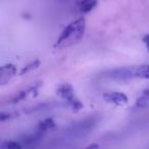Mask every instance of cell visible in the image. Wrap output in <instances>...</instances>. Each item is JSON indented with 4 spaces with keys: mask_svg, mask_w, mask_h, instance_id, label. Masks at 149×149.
<instances>
[{
    "mask_svg": "<svg viewBox=\"0 0 149 149\" xmlns=\"http://www.w3.org/2000/svg\"><path fill=\"white\" fill-rule=\"evenodd\" d=\"M2 149H26L24 144L21 141L17 140H8L2 143Z\"/></svg>",
    "mask_w": 149,
    "mask_h": 149,
    "instance_id": "obj_10",
    "label": "cell"
},
{
    "mask_svg": "<svg viewBox=\"0 0 149 149\" xmlns=\"http://www.w3.org/2000/svg\"><path fill=\"white\" fill-rule=\"evenodd\" d=\"M40 86H41V84L38 83V84H36V85L31 86V87L28 88V89L22 90V91H19L17 94H15V95L13 96V97L11 98L10 100H9V102H10V103H17V102L25 100L26 98L29 97V96L37 95L38 90H39Z\"/></svg>",
    "mask_w": 149,
    "mask_h": 149,
    "instance_id": "obj_6",
    "label": "cell"
},
{
    "mask_svg": "<svg viewBox=\"0 0 149 149\" xmlns=\"http://www.w3.org/2000/svg\"><path fill=\"white\" fill-rule=\"evenodd\" d=\"M56 94L61 99H63L66 102V104L74 111L81 110L83 108V103L77 97V95L74 93V88H72V86L70 84H61L57 88V90H56Z\"/></svg>",
    "mask_w": 149,
    "mask_h": 149,
    "instance_id": "obj_3",
    "label": "cell"
},
{
    "mask_svg": "<svg viewBox=\"0 0 149 149\" xmlns=\"http://www.w3.org/2000/svg\"><path fill=\"white\" fill-rule=\"evenodd\" d=\"M98 4V0H81L79 3V9L83 13L92 11Z\"/></svg>",
    "mask_w": 149,
    "mask_h": 149,
    "instance_id": "obj_8",
    "label": "cell"
},
{
    "mask_svg": "<svg viewBox=\"0 0 149 149\" xmlns=\"http://www.w3.org/2000/svg\"><path fill=\"white\" fill-rule=\"evenodd\" d=\"M86 32V19L79 17L70 23L59 34L54 43L55 49H64L81 41Z\"/></svg>",
    "mask_w": 149,
    "mask_h": 149,
    "instance_id": "obj_1",
    "label": "cell"
},
{
    "mask_svg": "<svg viewBox=\"0 0 149 149\" xmlns=\"http://www.w3.org/2000/svg\"><path fill=\"white\" fill-rule=\"evenodd\" d=\"M142 42H143V44L145 45V48L147 49V51L149 52V34H146V35L143 37Z\"/></svg>",
    "mask_w": 149,
    "mask_h": 149,
    "instance_id": "obj_12",
    "label": "cell"
},
{
    "mask_svg": "<svg viewBox=\"0 0 149 149\" xmlns=\"http://www.w3.org/2000/svg\"><path fill=\"white\" fill-rule=\"evenodd\" d=\"M103 99L108 103L114 104V105L118 106L126 105L129 101V98L126 94L118 91H111L108 92V93H105L103 95Z\"/></svg>",
    "mask_w": 149,
    "mask_h": 149,
    "instance_id": "obj_5",
    "label": "cell"
},
{
    "mask_svg": "<svg viewBox=\"0 0 149 149\" xmlns=\"http://www.w3.org/2000/svg\"><path fill=\"white\" fill-rule=\"evenodd\" d=\"M17 68L13 63H5L0 68V85H6L17 76Z\"/></svg>",
    "mask_w": 149,
    "mask_h": 149,
    "instance_id": "obj_4",
    "label": "cell"
},
{
    "mask_svg": "<svg viewBox=\"0 0 149 149\" xmlns=\"http://www.w3.org/2000/svg\"><path fill=\"white\" fill-rule=\"evenodd\" d=\"M135 107L137 108H147L149 107V88L142 93L140 97H138L135 102Z\"/></svg>",
    "mask_w": 149,
    "mask_h": 149,
    "instance_id": "obj_9",
    "label": "cell"
},
{
    "mask_svg": "<svg viewBox=\"0 0 149 149\" xmlns=\"http://www.w3.org/2000/svg\"><path fill=\"white\" fill-rule=\"evenodd\" d=\"M97 148H98V146L96 144H93V145H91V146L87 147V149H97Z\"/></svg>",
    "mask_w": 149,
    "mask_h": 149,
    "instance_id": "obj_13",
    "label": "cell"
},
{
    "mask_svg": "<svg viewBox=\"0 0 149 149\" xmlns=\"http://www.w3.org/2000/svg\"><path fill=\"white\" fill-rule=\"evenodd\" d=\"M40 66V60L39 59H35L33 61H31L30 63H28L27 65H25L19 72V76H24V74H27L28 72H31L32 70H37Z\"/></svg>",
    "mask_w": 149,
    "mask_h": 149,
    "instance_id": "obj_11",
    "label": "cell"
},
{
    "mask_svg": "<svg viewBox=\"0 0 149 149\" xmlns=\"http://www.w3.org/2000/svg\"><path fill=\"white\" fill-rule=\"evenodd\" d=\"M103 77L110 80H116V81H126V80L133 79L149 80V64L111 68L104 72Z\"/></svg>",
    "mask_w": 149,
    "mask_h": 149,
    "instance_id": "obj_2",
    "label": "cell"
},
{
    "mask_svg": "<svg viewBox=\"0 0 149 149\" xmlns=\"http://www.w3.org/2000/svg\"><path fill=\"white\" fill-rule=\"evenodd\" d=\"M56 127V124L52 118H47L40 120L38 124V131L41 133H45L47 131H50Z\"/></svg>",
    "mask_w": 149,
    "mask_h": 149,
    "instance_id": "obj_7",
    "label": "cell"
}]
</instances>
